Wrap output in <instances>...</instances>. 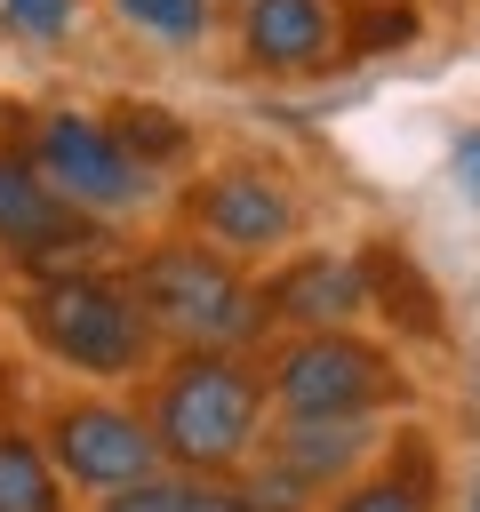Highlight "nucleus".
Masks as SVG:
<instances>
[{
    "label": "nucleus",
    "mask_w": 480,
    "mask_h": 512,
    "mask_svg": "<svg viewBox=\"0 0 480 512\" xmlns=\"http://www.w3.org/2000/svg\"><path fill=\"white\" fill-rule=\"evenodd\" d=\"M136 408L160 440V464L192 480H240L272 440L256 352H160V368L136 384Z\"/></svg>",
    "instance_id": "nucleus-1"
},
{
    "label": "nucleus",
    "mask_w": 480,
    "mask_h": 512,
    "mask_svg": "<svg viewBox=\"0 0 480 512\" xmlns=\"http://www.w3.org/2000/svg\"><path fill=\"white\" fill-rule=\"evenodd\" d=\"M8 312H16L24 344H32L48 368L80 376V384H144V376L160 368V352H168V344L152 336L144 304L128 296V280L104 272V264L32 272V280L8 288Z\"/></svg>",
    "instance_id": "nucleus-2"
},
{
    "label": "nucleus",
    "mask_w": 480,
    "mask_h": 512,
    "mask_svg": "<svg viewBox=\"0 0 480 512\" xmlns=\"http://www.w3.org/2000/svg\"><path fill=\"white\" fill-rule=\"evenodd\" d=\"M128 296L144 304L152 336L168 352H264V304H256V272L224 248H208L200 232H152L136 240V256L120 264Z\"/></svg>",
    "instance_id": "nucleus-3"
},
{
    "label": "nucleus",
    "mask_w": 480,
    "mask_h": 512,
    "mask_svg": "<svg viewBox=\"0 0 480 512\" xmlns=\"http://www.w3.org/2000/svg\"><path fill=\"white\" fill-rule=\"evenodd\" d=\"M264 392L272 424H384L416 408V376L392 336L368 328H304L264 336Z\"/></svg>",
    "instance_id": "nucleus-4"
},
{
    "label": "nucleus",
    "mask_w": 480,
    "mask_h": 512,
    "mask_svg": "<svg viewBox=\"0 0 480 512\" xmlns=\"http://www.w3.org/2000/svg\"><path fill=\"white\" fill-rule=\"evenodd\" d=\"M24 152H32V168L48 176V192H64L88 224H104V232H128V224H144V216H160L168 208V168H152L128 136H120V120L112 112H80V104H48V112H32V128H24Z\"/></svg>",
    "instance_id": "nucleus-5"
},
{
    "label": "nucleus",
    "mask_w": 480,
    "mask_h": 512,
    "mask_svg": "<svg viewBox=\"0 0 480 512\" xmlns=\"http://www.w3.org/2000/svg\"><path fill=\"white\" fill-rule=\"evenodd\" d=\"M168 208H176L184 232H200L208 248L240 256L248 272H264L272 256L304 248V232H312L296 176L280 160H264V152H224V160L184 168L176 192H168Z\"/></svg>",
    "instance_id": "nucleus-6"
},
{
    "label": "nucleus",
    "mask_w": 480,
    "mask_h": 512,
    "mask_svg": "<svg viewBox=\"0 0 480 512\" xmlns=\"http://www.w3.org/2000/svg\"><path fill=\"white\" fill-rule=\"evenodd\" d=\"M32 440L48 448V464L64 472L72 496H104V488H136V480L168 472L160 440L128 392H56L32 424Z\"/></svg>",
    "instance_id": "nucleus-7"
},
{
    "label": "nucleus",
    "mask_w": 480,
    "mask_h": 512,
    "mask_svg": "<svg viewBox=\"0 0 480 512\" xmlns=\"http://www.w3.org/2000/svg\"><path fill=\"white\" fill-rule=\"evenodd\" d=\"M232 56L256 80H328L360 56L352 0H232Z\"/></svg>",
    "instance_id": "nucleus-8"
},
{
    "label": "nucleus",
    "mask_w": 480,
    "mask_h": 512,
    "mask_svg": "<svg viewBox=\"0 0 480 512\" xmlns=\"http://www.w3.org/2000/svg\"><path fill=\"white\" fill-rule=\"evenodd\" d=\"M104 248H112V232L88 224L64 192H48V176L32 168L24 136H0V264L16 280H32V272L96 264Z\"/></svg>",
    "instance_id": "nucleus-9"
},
{
    "label": "nucleus",
    "mask_w": 480,
    "mask_h": 512,
    "mask_svg": "<svg viewBox=\"0 0 480 512\" xmlns=\"http://www.w3.org/2000/svg\"><path fill=\"white\" fill-rule=\"evenodd\" d=\"M264 336H304V328H360L368 320V272L360 248H288L256 272Z\"/></svg>",
    "instance_id": "nucleus-10"
},
{
    "label": "nucleus",
    "mask_w": 480,
    "mask_h": 512,
    "mask_svg": "<svg viewBox=\"0 0 480 512\" xmlns=\"http://www.w3.org/2000/svg\"><path fill=\"white\" fill-rule=\"evenodd\" d=\"M312 512H440V448L400 424L392 440H376Z\"/></svg>",
    "instance_id": "nucleus-11"
},
{
    "label": "nucleus",
    "mask_w": 480,
    "mask_h": 512,
    "mask_svg": "<svg viewBox=\"0 0 480 512\" xmlns=\"http://www.w3.org/2000/svg\"><path fill=\"white\" fill-rule=\"evenodd\" d=\"M360 272H368V312H384V320L408 328V336H440L432 280L416 272V256H408L400 240H368V248H360Z\"/></svg>",
    "instance_id": "nucleus-12"
},
{
    "label": "nucleus",
    "mask_w": 480,
    "mask_h": 512,
    "mask_svg": "<svg viewBox=\"0 0 480 512\" xmlns=\"http://www.w3.org/2000/svg\"><path fill=\"white\" fill-rule=\"evenodd\" d=\"M112 8V24L120 32H136V40H152V48H208L216 40V24H224V0H104Z\"/></svg>",
    "instance_id": "nucleus-13"
},
{
    "label": "nucleus",
    "mask_w": 480,
    "mask_h": 512,
    "mask_svg": "<svg viewBox=\"0 0 480 512\" xmlns=\"http://www.w3.org/2000/svg\"><path fill=\"white\" fill-rule=\"evenodd\" d=\"M0 512H72L64 472L48 464V448L16 424H0Z\"/></svg>",
    "instance_id": "nucleus-14"
},
{
    "label": "nucleus",
    "mask_w": 480,
    "mask_h": 512,
    "mask_svg": "<svg viewBox=\"0 0 480 512\" xmlns=\"http://www.w3.org/2000/svg\"><path fill=\"white\" fill-rule=\"evenodd\" d=\"M80 16H88V0H0V24H8L24 48H56V40H72Z\"/></svg>",
    "instance_id": "nucleus-15"
},
{
    "label": "nucleus",
    "mask_w": 480,
    "mask_h": 512,
    "mask_svg": "<svg viewBox=\"0 0 480 512\" xmlns=\"http://www.w3.org/2000/svg\"><path fill=\"white\" fill-rule=\"evenodd\" d=\"M72 512H176V472H152L136 488H104V496H80Z\"/></svg>",
    "instance_id": "nucleus-16"
},
{
    "label": "nucleus",
    "mask_w": 480,
    "mask_h": 512,
    "mask_svg": "<svg viewBox=\"0 0 480 512\" xmlns=\"http://www.w3.org/2000/svg\"><path fill=\"white\" fill-rule=\"evenodd\" d=\"M176 512H256L248 480H192L176 472Z\"/></svg>",
    "instance_id": "nucleus-17"
},
{
    "label": "nucleus",
    "mask_w": 480,
    "mask_h": 512,
    "mask_svg": "<svg viewBox=\"0 0 480 512\" xmlns=\"http://www.w3.org/2000/svg\"><path fill=\"white\" fill-rule=\"evenodd\" d=\"M448 184L480 208V128H456V136H448Z\"/></svg>",
    "instance_id": "nucleus-18"
},
{
    "label": "nucleus",
    "mask_w": 480,
    "mask_h": 512,
    "mask_svg": "<svg viewBox=\"0 0 480 512\" xmlns=\"http://www.w3.org/2000/svg\"><path fill=\"white\" fill-rule=\"evenodd\" d=\"M464 512H480V472H472V480H464Z\"/></svg>",
    "instance_id": "nucleus-19"
},
{
    "label": "nucleus",
    "mask_w": 480,
    "mask_h": 512,
    "mask_svg": "<svg viewBox=\"0 0 480 512\" xmlns=\"http://www.w3.org/2000/svg\"><path fill=\"white\" fill-rule=\"evenodd\" d=\"M224 8H232V0H224Z\"/></svg>",
    "instance_id": "nucleus-20"
}]
</instances>
